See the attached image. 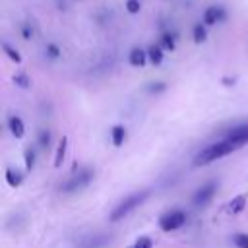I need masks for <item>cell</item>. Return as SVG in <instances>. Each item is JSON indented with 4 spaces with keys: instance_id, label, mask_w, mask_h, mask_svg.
Listing matches in <instances>:
<instances>
[{
    "instance_id": "obj_15",
    "label": "cell",
    "mask_w": 248,
    "mask_h": 248,
    "mask_svg": "<svg viewBox=\"0 0 248 248\" xmlns=\"http://www.w3.org/2000/svg\"><path fill=\"white\" fill-rule=\"evenodd\" d=\"M39 145L41 147H48L50 145V132H46V130L39 132Z\"/></svg>"
},
{
    "instance_id": "obj_11",
    "label": "cell",
    "mask_w": 248,
    "mask_h": 248,
    "mask_svg": "<svg viewBox=\"0 0 248 248\" xmlns=\"http://www.w3.org/2000/svg\"><path fill=\"white\" fill-rule=\"evenodd\" d=\"M110 136H112V143H114L116 147H120V145L124 143V140H126V130H124L122 126H114L112 132H110Z\"/></svg>"
},
{
    "instance_id": "obj_4",
    "label": "cell",
    "mask_w": 248,
    "mask_h": 248,
    "mask_svg": "<svg viewBox=\"0 0 248 248\" xmlns=\"http://www.w3.org/2000/svg\"><path fill=\"white\" fill-rule=\"evenodd\" d=\"M184 223H186V213H184V211H180V209L169 211V213H165V215L159 219V227H161L163 231H167V232L180 229Z\"/></svg>"
},
{
    "instance_id": "obj_12",
    "label": "cell",
    "mask_w": 248,
    "mask_h": 248,
    "mask_svg": "<svg viewBox=\"0 0 248 248\" xmlns=\"http://www.w3.org/2000/svg\"><path fill=\"white\" fill-rule=\"evenodd\" d=\"M232 242H234V246H236V248H248V234L238 232V234H234V236H232Z\"/></svg>"
},
{
    "instance_id": "obj_13",
    "label": "cell",
    "mask_w": 248,
    "mask_h": 248,
    "mask_svg": "<svg viewBox=\"0 0 248 248\" xmlns=\"http://www.w3.org/2000/svg\"><path fill=\"white\" fill-rule=\"evenodd\" d=\"M132 248H153V240L149 236H140Z\"/></svg>"
},
{
    "instance_id": "obj_9",
    "label": "cell",
    "mask_w": 248,
    "mask_h": 248,
    "mask_svg": "<svg viewBox=\"0 0 248 248\" xmlns=\"http://www.w3.org/2000/svg\"><path fill=\"white\" fill-rule=\"evenodd\" d=\"M6 182H8L10 186L17 188V186H21V182H23V174H21L19 170L8 167V169H6Z\"/></svg>"
},
{
    "instance_id": "obj_14",
    "label": "cell",
    "mask_w": 248,
    "mask_h": 248,
    "mask_svg": "<svg viewBox=\"0 0 248 248\" xmlns=\"http://www.w3.org/2000/svg\"><path fill=\"white\" fill-rule=\"evenodd\" d=\"M35 167V151L33 149H25V169L33 170Z\"/></svg>"
},
{
    "instance_id": "obj_5",
    "label": "cell",
    "mask_w": 248,
    "mask_h": 248,
    "mask_svg": "<svg viewBox=\"0 0 248 248\" xmlns=\"http://www.w3.org/2000/svg\"><path fill=\"white\" fill-rule=\"evenodd\" d=\"M225 140L227 141H232L238 147H242L244 143H248V124H242V126H236V128L229 130L225 134Z\"/></svg>"
},
{
    "instance_id": "obj_6",
    "label": "cell",
    "mask_w": 248,
    "mask_h": 248,
    "mask_svg": "<svg viewBox=\"0 0 248 248\" xmlns=\"http://www.w3.org/2000/svg\"><path fill=\"white\" fill-rule=\"evenodd\" d=\"M213 194H215V184L213 182H207V184H203L202 188L196 190L192 202H194V205H205L213 198Z\"/></svg>"
},
{
    "instance_id": "obj_1",
    "label": "cell",
    "mask_w": 248,
    "mask_h": 248,
    "mask_svg": "<svg viewBox=\"0 0 248 248\" xmlns=\"http://www.w3.org/2000/svg\"><path fill=\"white\" fill-rule=\"evenodd\" d=\"M234 149H238V145H234L232 141H227V140L217 141V143H213V145H209V147L202 149V151L196 155L194 165H196V167L209 165V163H213V161H217V159H221V157H225V155L232 153Z\"/></svg>"
},
{
    "instance_id": "obj_8",
    "label": "cell",
    "mask_w": 248,
    "mask_h": 248,
    "mask_svg": "<svg viewBox=\"0 0 248 248\" xmlns=\"http://www.w3.org/2000/svg\"><path fill=\"white\" fill-rule=\"evenodd\" d=\"M244 205H246V196L244 194H240V196H234L231 202H229V213H232V215H236V213H240L242 209H244Z\"/></svg>"
},
{
    "instance_id": "obj_2",
    "label": "cell",
    "mask_w": 248,
    "mask_h": 248,
    "mask_svg": "<svg viewBox=\"0 0 248 248\" xmlns=\"http://www.w3.org/2000/svg\"><path fill=\"white\" fill-rule=\"evenodd\" d=\"M149 196V190H141V192H136L132 196H128L126 200H122L110 213V221H120L122 217H126L128 213H132L138 205H141Z\"/></svg>"
},
{
    "instance_id": "obj_7",
    "label": "cell",
    "mask_w": 248,
    "mask_h": 248,
    "mask_svg": "<svg viewBox=\"0 0 248 248\" xmlns=\"http://www.w3.org/2000/svg\"><path fill=\"white\" fill-rule=\"evenodd\" d=\"M66 147H68V138L64 136V138L58 141V147H56V153H54V167H56V169L62 167V161H64V155H66Z\"/></svg>"
},
{
    "instance_id": "obj_10",
    "label": "cell",
    "mask_w": 248,
    "mask_h": 248,
    "mask_svg": "<svg viewBox=\"0 0 248 248\" xmlns=\"http://www.w3.org/2000/svg\"><path fill=\"white\" fill-rule=\"evenodd\" d=\"M8 124H10V130H12V134H14L16 138H23V136H25V126H23L21 118L12 116V118L8 120Z\"/></svg>"
},
{
    "instance_id": "obj_3",
    "label": "cell",
    "mask_w": 248,
    "mask_h": 248,
    "mask_svg": "<svg viewBox=\"0 0 248 248\" xmlns=\"http://www.w3.org/2000/svg\"><path fill=\"white\" fill-rule=\"evenodd\" d=\"M93 178V170L91 169H81L78 172H74L64 184H62V192L70 194V192H76V190H81L85 188Z\"/></svg>"
}]
</instances>
